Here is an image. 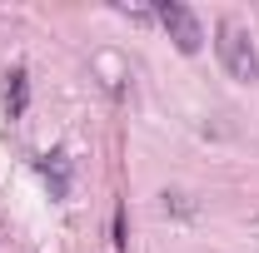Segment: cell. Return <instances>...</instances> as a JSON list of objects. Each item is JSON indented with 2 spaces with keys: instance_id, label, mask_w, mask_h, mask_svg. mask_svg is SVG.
<instances>
[{
  "instance_id": "6da1fadb",
  "label": "cell",
  "mask_w": 259,
  "mask_h": 253,
  "mask_svg": "<svg viewBox=\"0 0 259 253\" xmlns=\"http://www.w3.org/2000/svg\"><path fill=\"white\" fill-rule=\"evenodd\" d=\"M214 50H220V65H225L229 80H239V85L259 80V50H254V40H249V30L239 20H220L214 25Z\"/></svg>"
},
{
  "instance_id": "277c9868",
  "label": "cell",
  "mask_w": 259,
  "mask_h": 253,
  "mask_svg": "<svg viewBox=\"0 0 259 253\" xmlns=\"http://www.w3.org/2000/svg\"><path fill=\"white\" fill-rule=\"evenodd\" d=\"M5 104H10V119H20V114H25V104H30V75H25V70H10Z\"/></svg>"
},
{
  "instance_id": "7a4b0ae2",
  "label": "cell",
  "mask_w": 259,
  "mask_h": 253,
  "mask_svg": "<svg viewBox=\"0 0 259 253\" xmlns=\"http://www.w3.org/2000/svg\"><path fill=\"white\" fill-rule=\"evenodd\" d=\"M155 20L164 25V35L175 40L180 55H194V50L204 45V25H199V15H194L190 5H180V0H160V5H155Z\"/></svg>"
},
{
  "instance_id": "3957f363",
  "label": "cell",
  "mask_w": 259,
  "mask_h": 253,
  "mask_svg": "<svg viewBox=\"0 0 259 253\" xmlns=\"http://www.w3.org/2000/svg\"><path fill=\"white\" fill-rule=\"evenodd\" d=\"M35 169H40V179L50 184V199H70V159H65V149H50Z\"/></svg>"
}]
</instances>
